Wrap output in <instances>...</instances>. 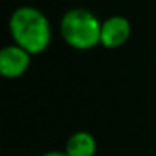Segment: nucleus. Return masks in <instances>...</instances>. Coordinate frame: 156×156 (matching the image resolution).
<instances>
[{
	"mask_svg": "<svg viewBox=\"0 0 156 156\" xmlns=\"http://www.w3.org/2000/svg\"><path fill=\"white\" fill-rule=\"evenodd\" d=\"M9 30L14 44L25 49L30 55H39L49 47L52 39L51 22L42 10L30 5L19 7L9 19Z\"/></svg>",
	"mask_w": 156,
	"mask_h": 156,
	"instance_id": "1",
	"label": "nucleus"
},
{
	"mask_svg": "<svg viewBox=\"0 0 156 156\" xmlns=\"http://www.w3.org/2000/svg\"><path fill=\"white\" fill-rule=\"evenodd\" d=\"M102 22L86 9H71L61 19V35L69 47L76 51H89L101 45Z\"/></svg>",
	"mask_w": 156,
	"mask_h": 156,
	"instance_id": "2",
	"label": "nucleus"
},
{
	"mask_svg": "<svg viewBox=\"0 0 156 156\" xmlns=\"http://www.w3.org/2000/svg\"><path fill=\"white\" fill-rule=\"evenodd\" d=\"M32 55L17 44L5 45L0 51V74L5 79L22 77L30 67Z\"/></svg>",
	"mask_w": 156,
	"mask_h": 156,
	"instance_id": "3",
	"label": "nucleus"
},
{
	"mask_svg": "<svg viewBox=\"0 0 156 156\" xmlns=\"http://www.w3.org/2000/svg\"><path fill=\"white\" fill-rule=\"evenodd\" d=\"M131 37V22L122 15H112L102 22L101 45L106 49H118Z\"/></svg>",
	"mask_w": 156,
	"mask_h": 156,
	"instance_id": "4",
	"label": "nucleus"
},
{
	"mask_svg": "<svg viewBox=\"0 0 156 156\" xmlns=\"http://www.w3.org/2000/svg\"><path fill=\"white\" fill-rule=\"evenodd\" d=\"M64 151L69 156H94L98 151V141L89 131H76L66 141Z\"/></svg>",
	"mask_w": 156,
	"mask_h": 156,
	"instance_id": "5",
	"label": "nucleus"
},
{
	"mask_svg": "<svg viewBox=\"0 0 156 156\" xmlns=\"http://www.w3.org/2000/svg\"><path fill=\"white\" fill-rule=\"evenodd\" d=\"M42 156H69L66 151H47V153H44Z\"/></svg>",
	"mask_w": 156,
	"mask_h": 156,
	"instance_id": "6",
	"label": "nucleus"
}]
</instances>
